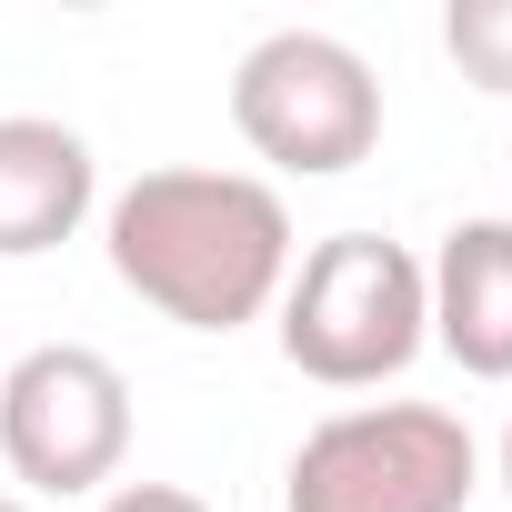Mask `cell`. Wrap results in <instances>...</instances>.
Returning a JSON list of instances; mask_svg holds the SVG:
<instances>
[{"instance_id": "1", "label": "cell", "mask_w": 512, "mask_h": 512, "mask_svg": "<svg viewBox=\"0 0 512 512\" xmlns=\"http://www.w3.org/2000/svg\"><path fill=\"white\" fill-rule=\"evenodd\" d=\"M101 251L131 302H151L171 332H241L262 322L302 262L292 201L262 171L161 161L101 201Z\"/></svg>"}, {"instance_id": "2", "label": "cell", "mask_w": 512, "mask_h": 512, "mask_svg": "<svg viewBox=\"0 0 512 512\" xmlns=\"http://www.w3.org/2000/svg\"><path fill=\"white\" fill-rule=\"evenodd\" d=\"M282 362L322 392H382L422 362L432 342V292H422V251H402L392 231H332L312 241L282 302H272Z\"/></svg>"}, {"instance_id": "3", "label": "cell", "mask_w": 512, "mask_h": 512, "mask_svg": "<svg viewBox=\"0 0 512 512\" xmlns=\"http://www.w3.org/2000/svg\"><path fill=\"white\" fill-rule=\"evenodd\" d=\"M482 442L442 402H342L302 432L282 512H472Z\"/></svg>"}, {"instance_id": "4", "label": "cell", "mask_w": 512, "mask_h": 512, "mask_svg": "<svg viewBox=\"0 0 512 512\" xmlns=\"http://www.w3.org/2000/svg\"><path fill=\"white\" fill-rule=\"evenodd\" d=\"M231 131L282 181H342L382 141V81L342 31H262L231 71Z\"/></svg>"}, {"instance_id": "5", "label": "cell", "mask_w": 512, "mask_h": 512, "mask_svg": "<svg viewBox=\"0 0 512 512\" xmlns=\"http://www.w3.org/2000/svg\"><path fill=\"white\" fill-rule=\"evenodd\" d=\"M0 462L21 492L81 502L111 492L131 462V382L91 342H41L0 372Z\"/></svg>"}, {"instance_id": "6", "label": "cell", "mask_w": 512, "mask_h": 512, "mask_svg": "<svg viewBox=\"0 0 512 512\" xmlns=\"http://www.w3.org/2000/svg\"><path fill=\"white\" fill-rule=\"evenodd\" d=\"M101 211V161L51 111H0V262H41Z\"/></svg>"}, {"instance_id": "7", "label": "cell", "mask_w": 512, "mask_h": 512, "mask_svg": "<svg viewBox=\"0 0 512 512\" xmlns=\"http://www.w3.org/2000/svg\"><path fill=\"white\" fill-rule=\"evenodd\" d=\"M432 292V342L472 372V382H512V221H452L442 251L422 262Z\"/></svg>"}, {"instance_id": "8", "label": "cell", "mask_w": 512, "mask_h": 512, "mask_svg": "<svg viewBox=\"0 0 512 512\" xmlns=\"http://www.w3.org/2000/svg\"><path fill=\"white\" fill-rule=\"evenodd\" d=\"M442 51L462 61L472 91L512 101V0H452L442 11Z\"/></svg>"}, {"instance_id": "9", "label": "cell", "mask_w": 512, "mask_h": 512, "mask_svg": "<svg viewBox=\"0 0 512 512\" xmlns=\"http://www.w3.org/2000/svg\"><path fill=\"white\" fill-rule=\"evenodd\" d=\"M101 512H211V502H201L191 482H111Z\"/></svg>"}, {"instance_id": "10", "label": "cell", "mask_w": 512, "mask_h": 512, "mask_svg": "<svg viewBox=\"0 0 512 512\" xmlns=\"http://www.w3.org/2000/svg\"><path fill=\"white\" fill-rule=\"evenodd\" d=\"M502 492H512V422H502Z\"/></svg>"}, {"instance_id": "11", "label": "cell", "mask_w": 512, "mask_h": 512, "mask_svg": "<svg viewBox=\"0 0 512 512\" xmlns=\"http://www.w3.org/2000/svg\"><path fill=\"white\" fill-rule=\"evenodd\" d=\"M0 512H31V502H21V492H0Z\"/></svg>"}, {"instance_id": "12", "label": "cell", "mask_w": 512, "mask_h": 512, "mask_svg": "<svg viewBox=\"0 0 512 512\" xmlns=\"http://www.w3.org/2000/svg\"><path fill=\"white\" fill-rule=\"evenodd\" d=\"M502 161H512V151H502Z\"/></svg>"}]
</instances>
